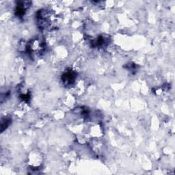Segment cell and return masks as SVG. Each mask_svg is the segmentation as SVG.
Returning <instances> with one entry per match:
<instances>
[{
  "label": "cell",
  "mask_w": 175,
  "mask_h": 175,
  "mask_svg": "<svg viewBox=\"0 0 175 175\" xmlns=\"http://www.w3.org/2000/svg\"><path fill=\"white\" fill-rule=\"evenodd\" d=\"M76 78V74L72 70L66 72L62 77V79L63 83H65L66 86H70L75 82Z\"/></svg>",
  "instance_id": "obj_1"
},
{
  "label": "cell",
  "mask_w": 175,
  "mask_h": 175,
  "mask_svg": "<svg viewBox=\"0 0 175 175\" xmlns=\"http://www.w3.org/2000/svg\"><path fill=\"white\" fill-rule=\"evenodd\" d=\"M10 119H2V123H1V127H2V131H4L5 129H6L8 127V125L10 124Z\"/></svg>",
  "instance_id": "obj_2"
}]
</instances>
